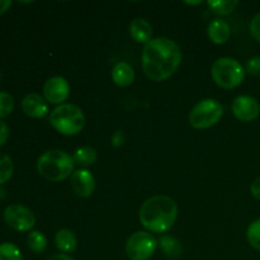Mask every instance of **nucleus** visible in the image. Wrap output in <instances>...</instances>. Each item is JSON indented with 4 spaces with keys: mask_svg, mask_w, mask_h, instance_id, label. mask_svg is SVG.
<instances>
[{
    "mask_svg": "<svg viewBox=\"0 0 260 260\" xmlns=\"http://www.w3.org/2000/svg\"><path fill=\"white\" fill-rule=\"evenodd\" d=\"M182 62L179 45L168 37L152 38L142 48L141 66L152 81H164L174 75Z\"/></svg>",
    "mask_w": 260,
    "mask_h": 260,
    "instance_id": "f257e3e1",
    "label": "nucleus"
},
{
    "mask_svg": "<svg viewBox=\"0 0 260 260\" xmlns=\"http://www.w3.org/2000/svg\"><path fill=\"white\" fill-rule=\"evenodd\" d=\"M178 217V205L172 197L154 196L142 203L139 212L141 225L154 234L169 231Z\"/></svg>",
    "mask_w": 260,
    "mask_h": 260,
    "instance_id": "f03ea898",
    "label": "nucleus"
},
{
    "mask_svg": "<svg viewBox=\"0 0 260 260\" xmlns=\"http://www.w3.org/2000/svg\"><path fill=\"white\" fill-rule=\"evenodd\" d=\"M75 161L63 150L53 149L43 152L37 160V172L50 182L57 183L70 178L74 173Z\"/></svg>",
    "mask_w": 260,
    "mask_h": 260,
    "instance_id": "7ed1b4c3",
    "label": "nucleus"
},
{
    "mask_svg": "<svg viewBox=\"0 0 260 260\" xmlns=\"http://www.w3.org/2000/svg\"><path fill=\"white\" fill-rule=\"evenodd\" d=\"M50 123L61 135L75 136L85 126V114L80 107L63 103L51 112Z\"/></svg>",
    "mask_w": 260,
    "mask_h": 260,
    "instance_id": "20e7f679",
    "label": "nucleus"
},
{
    "mask_svg": "<svg viewBox=\"0 0 260 260\" xmlns=\"http://www.w3.org/2000/svg\"><path fill=\"white\" fill-rule=\"evenodd\" d=\"M213 81L222 89H234L245 79V69L233 57H220L211 68Z\"/></svg>",
    "mask_w": 260,
    "mask_h": 260,
    "instance_id": "39448f33",
    "label": "nucleus"
},
{
    "mask_svg": "<svg viewBox=\"0 0 260 260\" xmlns=\"http://www.w3.org/2000/svg\"><path fill=\"white\" fill-rule=\"evenodd\" d=\"M223 116V107L217 99L207 98L198 102L190 111L189 123L196 129H206L215 126Z\"/></svg>",
    "mask_w": 260,
    "mask_h": 260,
    "instance_id": "423d86ee",
    "label": "nucleus"
},
{
    "mask_svg": "<svg viewBox=\"0 0 260 260\" xmlns=\"http://www.w3.org/2000/svg\"><path fill=\"white\" fill-rule=\"evenodd\" d=\"M157 240L147 231H137L126 241V254L131 260H149L157 249Z\"/></svg>",
    "mask_w": 260,
    "mask_h": 260,
    "instance_id": "0eeeda50",
    "label": "nucleus"
},
{
    "mask_svg": "<svg viewBox=\"0 0 260 260\" xmlns=\"http://www.w3.org/2000/svg\"><path fill=\"white\" fill-rule=\"evenodd\" d=\"M3 218L10 229L20 231V233L32 230L33 226L36 225L35 213L29 208L19 203L8 206L3 213Z\"/></svg>",
    "mask_w": 260,
    "mask_h": 260,
    "instance_id": "6e6552de",
    "label": "nucleus"
},
{
    "mask_svg": "<svg viewBox=\"0 0 260 260\" xmlns=\"http://www.w3.org/2000/svg\"><path fill=\"white\" fill-rule=\"evenodd\" d=\"M70 96V84L62 76H52L43 85V98L47 103L61 106Z\"/></svg>",
    "mask_w": 260,
    "mask_h": 260,
    "instance_id": "1a4fd4ad",
    "label": "nucleus"
},
{
    "mask_svg": "<svg viewBox=\"0 0 260 260\" xmlns=\"http://www.w3.org/2000/svg\"><path fill=\"white\" fill-rule=\"evenodd\" d=\"M231 111L239 121L253 122L259 117L260 104L254 96L239 95L234 99L231 104Z\"/></svg>",
    "mask_w": 260,
    "mask_h": 260,
    "instance_id": "9d476101",
    "label": "nucleus"
},
{
    "mask_svg": "<svg viewBox=\"0 0 260 260\" xmlns=\"http://www.w3.org/2000/svg\"><path fill=\"white\" fill-rule=\"evenodd\" d=\"M70 185L73 192L80 198L90 197L95 189V179L86 169H79L70 177Z\"/></svg>",
    "mask_w": 260,
    "mask_h": 260,
    "instance_id": "9b49d317",
    "label": "nucleus"
},
{
    "mask_svg": "<svg viewBox=\"0 0 260 260\" xmlns=\"http://www.w3.org/2000/svg\"><path fill=\"white\" fill-rule=\"evenodd\" d=\"M22 109L30 118H43L48 113V103L40 94L29 93L23 98Z\"/></svg>",
    "mask_w": 260,
    "mask_h": 260,
    "instance_id": "f8f14e48",
    "label": "nucleus"
},
{
    "mask_svg": "<svg viewBox=\"0 0 260 260\" xmlns=\"http://www.w3.org/2000/svg\"><path fill=\"white\" fill-rule=\"evenodd\" d=\"M207 35L211 42L215 45H225L231 36L230 24L221 18H216L208 24Z\"/></svg>",
    "mask_w": 260,
    "mask_h": 260,
    "instance_id": "ddd939ff",
    "label": "nucleus"
},
{
    "mask_svg": "<svg viewBox=\"0 0 260 260\" xmlns=\"http://www.w3.org/2000/svg\"><path fill=\"white\" fill-rule=\"evenodd\" d=\"M135 70L129 63L121 62L116 63L112 69V80L119 88H127V86L132 85L135 81Z\"/></svg>",
    "mask_w": 260,
    "mask_h": 260,
    "instance_id": "4468645a",
    "label": "nucleus"
},
{
    "mask_svg": "<svg viewBox=\"0 0 260 260\" xmlns=\"http://www.w3.org/2000/svg\"><path fill=\"white\" fill-rule=\"evenodd\" d=\"M129 35L137 43H144L152 40V27L144 18H136L129 24Z\"/></svg>",
    "mask_w": 260,
    "mask_h": 260,
    "instance_id": "2eb2a0df",
    "label": "nucleus"
},
{
    "mask_svg": "<svg viewBox=\"0 0 260 260\" xmlns=\"http://www.w3.org/2000/svg\"><path fill=\"white\" fill-rule=\"evenodd\" d=\"M56 248L62 253H73L78 248V238L70 229H61L55 235Z\"/></svg>",
    "mask_w": 260,
    "mask_h": 260,
    "instance_id": "dca6fc26",
    "label": "nucleus"
},
{
    "mask_svg": "<svg viewBox=\"0 0 260 260\" xmlns=\"http://www.w3.org/2000/svg\"><path fill=\"white\" fill-rule=\"evenodd\" d=\"M160 249L164 253V255L169 259H178L182 256L183 248L182 244L175 238L170 235H162L157 241Z\"/></svg>",
    "mask_w": 260,
    "mask_h": 260,
    "instance_id": "f3484780",
    "label": "nucleus"
},
{
    "mask_svg": "<svg viewBox=\"0 0 260 260\" xmlns=\"http://www.w3.org/2000/svg\"><path fill=\"white\" fill-rule=\"evenodd\" d=\"M73 159L76 164H80L83 167H90V165L95 164L98 160V152L91 146H81L76 150Z\"/></svg>",
    "mask_w": 260,
    "mask_h": 260,
    "instance_id": "a211bd4d",
    "label": "nucleus"
},
{
    "mask_svg": "<svg viewBox=\"0 0 260 260\" xmlns=\"http://www.w3.org/2000/svg\"><path fill=\"white\" fill-rule=\"evenodd\" d=\"M27 245L35 254H42L47 249V238L41 231H30L27 238Z\"/></svg>",
    "mask_w": 260,
    "mask_h": 260,
    "instance_id": "6ab92c4d",
    "label": "nucleus"
},
{
    "mask_svg": "<svg viewBox=\"0 0 260 260\" xmlns=\"http://www.w3.org/2000/svg\"><path fill=\"white\" fill-rule=\"evenodd\" d=\"M208 9L216 15H228L230 13H233L236 9V7L239 5L238 0H210L207 3Z\"/></svg>",
    "mask_w": 260,
    "mask_h": 260,
    "instance_id": "aec40b11",
    "label": "nucleus"
},
{
    "mask_svg": "<svg viewBox=\"0 0 260 260\" xmlns=\"http://www.w3.org/2000/svg\"><path fill=\"white\" fill-rule=\"evenodd\" d=\"M14 173V164L9 155L0 152V185L7 183Z\"/></svg>",
    "mask_w": 260,
    "mask_h": 260,
    "instance_id": "412c9836",
    "label": "nucleus"
},
{
    "mask_svg": "<svg viewBox=\"0 0 260 260\" xmlns=\"http://www.w3.org/2000/svg\"><path fill=\"white\" fill-rule=\"evenodd\" d=\"M0 260H23L22 251L13 243L0 244Z\"/></svg>",
    "mask_w": 260,
    "mask_h": 260,
    "instance_id": "4be33fe9",
    "label": "nucleus"
},
{
    "mask_svg": "<svg viewBox=\"0 0 260 260\" xmlns=\"http://www.w3.org/2000/svg\"><path fill=\"white\" fill-rule=\"evenodd\" d=\"M246 239L254 249L260 251V218L253 221L246 230Z\"/></svg>",
    "mask_w": 260,
    "mask_h": 260,
    "instance_id": "5701e85b",
    "label": "nucleus"
},
{
    "mask_svg": "<svg viewBox=\"0 0 260 260\" xmlns=\"http://www.w3.org/2000/svg\"><path fill=\"white\" fill-rule=\"evenodd\" d=\"M14 109V99L7 91H0V119L10 116Z\"/></svg>",
    "mask_w": 260,
    "mask_h": 260,
    "instance_id": "b1692460",
    "label": "nucleus"
},
{
    "mask_svg": "<svg viewBox=\"0 0 260 260\" xmlns=\"http://www.w3.org/2000/svg\"><path fill=\"white\" fill-rule=\"evenodd\" d=\"M245 71L253 76H260V56H254L246 61Z\"/></svg>",
    "mask_w": 260,
    "mask_h": 260,
    "instance_id": "393cba45",
    "label": "nucleus"
},
{
    "mask_svg": "<svg viewBox=\"0 0 260 260\" xmlns=\"http://www.w3.org/2000/svg\"><path fill=\"white\" fill-rule=\"evenodd\" d=\"M249 30H250V35L253 36L254 40L260 42V13L254 15V18L250 22V25H249Z\"/></svg>",
    "mask_w": 260,
    "mask_h": 260,
    "instance_id": "a878e982",
    "label": "nucleus"
},
{
    "mask_svg": "<svg viewBox=\"0 0 260 260\" xmlns=\"http://www.w3.org/2000/svg\"><path fill=\"white\" fill-rule=\"evenodd\" d=\"M112 145L114 147H121L123 146V144L126 142V135H124L123 131H116L113 135H112Z\"/></svg>",
    "mask_w": 260,
    "mask_h": 260,
    "instance_id": "bb28decb",
    "label": "nucleus"
},
{
    "mask_svg": "<svg viewBox=\"0 0 260 260\" xmlns=\"http://www.w3.org/2000/svg\"><path fill=\"white\" fill-rule=\"evenodd\" d=\"M8 137H9V127L4 121L0 119V146H3L8 141Z\"/></svg>",
    "mask_w": 260,
    "mask_h": 260,
    "instance_id": "cd10ccee",
    "label": "nucleus"
},
{
    "mask_svg": "<svg viewBox=\"0 0 260 260\" xmlns=\"http://www.w3.org/2000/svg\"><path fill=\"white\" fill-rule=\"evenodd\" d=\"M250 192L253 194V197H255L256 200L260 201V178L254 180L250 187Z\"/></svg>",
    "mask_w": 260,
    "mask_h": 260,
    "instance_id": "c85d7f7f",
    "label": "nucleus"
},
{
    "mask_svg": "<svg viewBox=\"0 0 260 260\" xmlns=\"http://www.w3.org/2000/svg\"><path fill=\"white\" fill-rule=\"evenodd\" d=\"M12 0H0V15L7 13L9 8L12 7Z\"/></svg>",
    "mask_w": 260,
    "mask_h": 260,
    "instance_id": "c756f323",
    "label": "nucleus"
},
{
    "mask_svg": "<svg viewBox=\"0 0 260 260\" xmlns=\"http://www.w3.org/2000/svg\"><path fill=\"white\" fill-rule=\"evenodd\" d=\"M46 260H74V259L71 258L70 255H68V254H56V255L50 256V258H47Z\"/></svg>",
    "mask_w": 260,
    "mask_h": 260,
    "instance_id": "7c9ffc66",
    "label": "nucleus"
},
{
    "mask_svg": "<svg viewBox=\"0 0 260 260\" xmlns=\"http://www.w3.org/2000/svg\"><path fill=\"white\" fill-rule=\"evenodd\" d=\"M185 4H188V5H198V4H202V2H185Z\"/></svg>",
    "mask_w": 260,
    "mask_h": 260,
    "instance_id": "2f4dec72",
    "label": "nucleus"
},
{
    "mask_svg": "<svg viewBox=\"0 0 260 260\" xmlns=\"http://www.w3.org/2000/svg\"><path fill=\"white\" fill-rule=\"evenodd\" d=\"M0 80H2V71H0Z\"/></svg>",
    "mask_w": 260,
    "mask_h": 260,
    "instance_id": "473e14b6",
    "label": "nucleus"
}]
</instances>
